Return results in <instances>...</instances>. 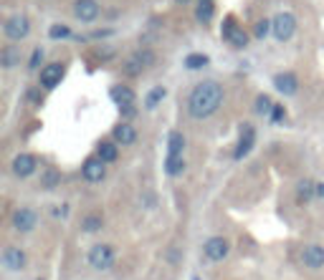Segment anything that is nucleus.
<instances>
[{
	"mask_svg": "<svg viewBox=\"0 0 324 280\" xmlns=\"http://www.w3.org/2000/svg\"><path fill=\"white\" fill-rule=\"evenodd\" d=\"M223 104V86L218 81H200L188 99V114L193 119H210Z\"/></svg>",
	"mask_w": 324,
	"mask_h": 280,
	"instance_id": "nucleus-1",
	"label": "nucleus"
},
{
	"mask_svg": "<svg viewBox=\"0 0 324 280\" xmlns=\"http://www.w3.org/2000/svg\"><path fill=\"white\" fill-rule=\"evenodd\" d=\"M203 255L210 260V262H223L228 255H231V240L223 237V235H213L203 242Z\"/></svg>",
	"mask_w": 324,
	"mask_h": 280,
	"instance_id": "nucleus-2",
	"label": "nucleus"
},
{
	"mask_svg": "<svg viewBox=\"0 0 324 280\" xmlns=\"http://www.w3.org/2000/svg\"><path fill=\"white\" fill-rule=\"evenodd\" d=\"M86 260H89V265H91L94 270H99V272H101V270H109V267L114 265V247L106 245V242L91 245Z\"/></svg>",
	"mask_w": 324,
	"mask_h": 280,
	"instance_id": "nucleus-3",
	"label": "nucleus"
},
{
	"mask_svg": "<svg viewBox=\"0 0 324 280\" xmlns=\"http://www.w3.org/2000/svg\"><path fill=\"white\" fill-rule=\"evenodd\" d=\"M271 33L276 36V41H289V38L296 33V18H294L289 11L279 13V16L271 21Z\"/></svg>",
	"mask_w": 324,
	"mask_h": 280,
	"instance_id": "nucleus-4",
	"label": "nucleus"
},
{
	"mask_svg": "<svg viewBox=\"0 0 324 280\" xmlns=\"http://www.w3.org/2000/svg\"><path fill=\"white\" fill-rule=\"evenodd\" d=\"M3 33H6L8 41H23V38L31 33V21H28L23 13L11 16V18L6 21V26H3Z\"/></svg>",
	"mask_w": 324,
	"mask_h": 280,
	"instance_id": "nucleus-5",
	"label": "nucleus"
},
{
	"mask_svg": "<svg viewBox=\"0 0 324 280\" xmlns=\"http://www.w3.org/2000/svg\"><path fill=\"white\" fill-rule=\"evenodd\" d=\"M11 225H13L16 232H31V230H36V225H38V215H36V209H31V207H18V209L13 212V217H11Z\"/></svg>",
	"mask_w": 324,
	"mask_h": 280,
	"instance_id": "nucleus-6",
	"label": "nucleus"
},
{
	"mask_svg": "<svg viewBox=\"0 0 324 280\" xmlns=\"http://www.w3.org/2000/svg\"><path fill=\"white\" fill-rule=\"evenodd\" d=\"M0 260H3V267L11 270V272H21V270L26 267V262H28L26 252H23L21 247H16V245H8V247L3 250V255H0Z\"/></svg>",
	"mask_w": 324,
	"mask_h": 280,
	"instance_id": "nucleus-7",
	"label": "nucleus"
},
{
	"mask_svg": "<svg viewBox=\"0 0 324 280\" xmlns=\"http://www.w3.org/2000/svg\"><path fill=\"white\" fill-rule=\"evenodd\" d=\"M81 177H84L86 182H91V184L101 182V179L106 177V162L99 159V157H89V159L84 162V167H81Z\"/></svg>",
	"mask_w": 324,
	"mask_h": 280,
	"instance_id": "nucleus-8",
	"label": "nucleus"
},
{
	"mask_svg": "<svg viewBox=\"0 0 324 280\" xmlns=\"http://www.w3.org/2000/svg\"><path fill=\"white\" fill-rule=\"evenodd\" d=\"M99 13H101V8H99L96 0H76L74 3V16L81 23H94L99 18Z\"/></svg>",
	"mask_w": 324,
	"mask_h": 280,
	"instance_id": "nucleus-9",
	"label": "nucleus"
},
{
	"mask_svg": "<svg viewBox=\"0 0 324 280\" xmlns=\"http://www.w3.org/2000/svg\"><path fill=\"white\" fill-rule=\"evenodd\" d=\"M301 265L309 270H321L324 267V247L321 245H306L301 250Z\"/></svg>",
	"mask_w": 324,
	"mask_h": 280,
	"instance_id": "nucleus-10",
	"label": "nucleus"
},
{
	"mask_svg": "<svg viewBox=\"0 0 324 280\" xmlns=\"http://www.w3.org/2000/svg\"><path fill=\"white\" fill-rule=\"evenodd\" d=\"M36 167H38V159H36L33 154H28V152H23V154H18V157L13 159V174L21 177V179L31 177V174L36 172Z\"/></svg>",
	"mask_w": 324,
	"mask_h": 280,
	"instance_id": "nucleus-11",
	"label": "nucleus"
},
{
	"mask_svg": "<svg viewBox=\"0 0 324 280\" xmlns=\"http://www.w3.org/2000/svg\"><path fill=\"white\" fill-rule=\"evenodd\" d=\"M64 79V66L61 63H48L41 68V86L43 89H56Z\"/></svg>",
	"mask_w": 324,
	"mask_h": 280,
	"instance_id": "nucleus-12",
	"label": "nucleus"
},
{
	"mask_svg": "<svg viewBox=\"0 0 324 280\" xmlns=\"http://www.w3.org/2000/svg\"><path fill=\"white\" fill-rule=\"evenodd\" d=\"M253 142H256V131H253V126H251V124H243V129H241V139H238L236 152H233V159H243V157L251 152Z\"/></svg>",
	"mask_w": 324,
	"mask_h": 280,
	"instance_id": "nucleus-13",
	"label": "nucleus"
},
{
	"mask_svg": "<svg viewBox=\"0 0 324 280\" xmlns=\"http://www.w3.org/2000/svg\"><path fill=\"white\" fill-rule=\"evenodd\" d=\"M274 86H276V91L279 94H284V96H294L296 91H299V81H296V76L294 74H276L274 76Z\"/></svg>",
	"mask_w": 324,
	"mask_h": 280,
	"instance_id": "nucleus-14",
	"label": "nucleus"
},
{
	"mask_svg": "<svg viewBox=\"0 0 324 280\" xmlns=\"http://www.w3.org/2000/svg\"><path fill=\"white\" fill-rule=\"evenodd\" d=\"M112 136H114V142H117V144L129 147V144H134V142H137V129H134L129 121H122V124H117V126H114Z\"/></svg>",
	"mask_w": 324,
	"mask_h": 280,
	"instance_id": "nucleus-15",
	"label": "nucleus"
},
{
	"mask_svg": "<svg viewBox=\"0 0 324 280\" xmlns=\"http://www.w3.org/2000/svg\"><path fill=\"white\" fill-rule=\"evenodd\" d=\"M109 96H112V101L117 104V106H129V104H134V91L129 89V86H112L109 89Z\"/></svg>",
	"mask_w": 324,
	"mask_h": 280,
	"instance_id": "nucleus-16",
	"label": "nucleus"
},
{
	"mask_svg": "<svg viewBox=\"0 0 324 280\" xmlns=\"http://www.w3.org/2000/svg\"><path fill=\"white\" fill-rule=\"evenodd\" d=\"M101 227H104V217H101L99 212H89V215L81 217V232L94 235V232H99Z\"/></svg>",
	"mask_w": 324,
	"mask_h": 280,
	"instance_id": "nucleus-17",
	"label": "nucleus"
},
{
	"mask_svg": "<svg viewBox=\"0 0 324 280\" xmlns=\"http://www.w3.org/2000/svg\"><path fill=\"white\" fill-rule=\"evenodd\" d=\"M96 157L104 159L106 164L117 162V157H119V144H117V142H101V144L96 147Z\"/></svg>",
	"mask_w": 324,
	"mask_h": 280,
	"instance_id": "nucleus-18",
	"label": "nucleus"
},
{
	"mask_svg": "<svg viewBox=\"0 0 324 280\" xmlns=\"http://www.w3.org/2000/svg\"><path fill=\"white\" fill-rule=\"evenodd\" d=\"M183 152H185V136H183V131H170V136H168V154L183 157Z\"/></svg>",
	"mask_w": 324,
	"mask_h": 280,
	"instance_id": "nucleus-19",
	"label": "nucleus"
},
{
	"mask_svg": "<svg viewBox=\"0 0 324 280\" xmlns=\"http://www.w3.org/2000/svg\"><path fill=\"white\" fill-rule=\"evenodd\" d=\"M296 197H299V202H309L311 197H316V182L301 179V182L296 184Z\"/></svg>",
	"mask_w": 324,
	"mask_h": 280,
	"instance_id": "nucleus-20",
	"label": "nucleus"
},
{
	"mask_svg": "<svg viewBox=\"0 0 324 280\" xmlns=\"http://www.w3.org/2000/svg\"><path fill=\"white\" fill-rule=\"evenodd\" d=\"M165 172H168L170 177H180V174L185 172V159L168 154V159H165Z\"/></svg>",
	"mask_w": 324,
	"mask_h": 280,
	"instance_id": "nucleus-21",
	"label": "nucleus"
},
{
	"mask_svg": "<svg viewBox=\"0 0 324 280\" xmlns=\"http://www.w3.org/2000/svg\"><path fill=\"white\" fill-rule=\"evenodd\" d=\"M59 184H61V172L53 169V167H48V169L41 174V187H43V189H56Z\"/></svg>",
	"mask_w": 324,
	"mask_h": 280,
	"instance_id": "nucleus-22",
	"label": "nucleus"
},
{
	"mask_svg": "<svg viewBox=\"0 0 324 280\" xmlns=\"http://www.w3.org/2000/svg\"><path fill=\"white\" fill-rule=\"evenodd\" d=\"M198 21L200 23H210L213 21V13H215V6H213V0H200V6H198Z\"/></svg>",
	"mask_w": 324,
	"mask_h": 280,
	"instance_id": "nucleus-23",
	"label": "nucleus"
},
{
	"mask_svg": "<svg viewBox=\"0 0 324 280\" xmlns=\"http://www.w3.org/2000/svg\"><path fill=\"white\" fill-rule=\"evenodd\" d=\"M168 96V91H165V86H154L149 94H147V99H144V109H157V104Z\"/></svg>",
	"mask_w": 324,
	"mask_h": 280,
	"instance_id": "nucleus-24",
	"label": "nucleus"
},
{
	"mask_svg": "<svg viewBox=\"0 0 324 280\" xmlns=\"http://www.w3.org/2000/svg\"><path fill=\"white\" fill-rule=\"evenodd\" d=\"M18 61H21V53L13 46H8L3 53H0V66H3V68H13Z\"/></svg>",
	"mask_w": 324,
	"mask_h": 280,
	"instance_id": "nucleus-25",
	"label": "nucleus"
},
{
	"mask_svg": "<svg viewBox=\"0 0 324 280\" xmlns=\"http://www.w3.org/2000/svg\"><path fill=\"white\" fill-rule=\"evenodd\" d=\"M122 71L127 74V76H139L142 71H144V63L137 58V56H129L127 61H124V66H122Z\"/></svg>",
	"mask_w": 324,
	"mask_h": 280,
	"instance_id": "nucleus-26",
	"label": "nucleus"
},
{
	"mask_svg": "<svg viewBox=\"0 0 324 280\" xmlns=\"http://www.w3.org/2000/svg\"><path fill=\"white\" fill-rule=\"evenodd\" d=\"M205 66H208V56L205 53H190L185 58V68H190V71H198V68H205Z\"/></svg>",
	"mask_w": 324,
	"mask_h": 280,
	"instance_id": "nucleus-27",
	"label": "nucleus"
},
{
	"mask_svg": "<svg viewBox=\"0 0 324 280\" xmlns=\"http://www.w3.org/2000/svg\"><path fill=\"white\" fill-rule=\"evenodd\" d=\"M48 38H53V41L71 38V28H69V26H64V23H53V26L48 28Z\"/></svg>",
	"mask_w": 324,
	"mask_h": 280,
	"instance_id": "nucleus-28",
	"label": "nucleus"
},
{
	"mask_svg": "<svg viewBox=\"0 0 324 280\" xmlns=\"http://www.w3.org/2000/svg\"><path fill=\"white\" fill-rule=\"evenodd\" d=\"M226 41H228L231 46H236V48H243V46L248 43V36H246V31H243V28H238V26H236Z\"/></svg>",
	"mask_w": 324,
	"mask_h": 280,
	"instance_id": "nucleus-29",
	"label": "nucleus"
},
{
	"mask_svg": "<svg viewBox=\"0 0 324 280\" xmlns=\"http://www.w3.org/2000/svg\"><path fill=\"white\" fill-rule=\"evenodd\" d=\"M271 109H274V101H271L266 94H261V96L256 99V104H253V111H256V114H261V116H268V114H271Z\"/></svg>",
	"mask_w": 324,
	"mask_h": 280,
	"instance_id": "nucleus-30",
	"label": "nucleus"
},
{
	"mask_svg": "<svg viewBox=\"0 0 324 280\" xmlns=\"http://www.w3.org/2000/svg\"><path fill=\"white\" fill-rule=\"evenodd\" d=\"M268 33H271V21L263 18V21H258V23L253 26V36H256V38H266Z\"/></svg>",
	"mask_w": 324,
	"mask_h": 280,
	"instance_id": "nucleus-31",
	"label": "nucleus"
},
{
	"mask_svg": "<svg viewBox=\"0 0 324 280\" xmlns=\"http://www.w3.org/2000/svg\"><path fill=\"white\" fill-rule=\"evenodd\" d=\"M43 56H46V51H43V48H36V51L31 53V58H28V68H31V71H36V68L41 66Z\"/></svg>",
	"mask_w": 324,
	"mask_h": 280,
	"instance_id": "nucleus-32",
	"label": "nucleus"
},
{
	"mask_svg": "<svg viewBox=\"0 0 324 280\" xmlns=\"http://www.w3.org/2000/svg\"><path fill=\"white\" fill-rule=\"evenodd\" d=\"M284 116H286V109H284L281 104H274V109H271L268 119H271L274 124H279V121H284Z\"/></svg>",
	"mask_w": 324,
	"mask_h": 280,
	"instance_id": "nucleus-33",
	"label": "nucleus"
},
{
	"mask_svg": "<svg viewBox=\"0 0 324 280\" xmlns=\"http://www.w3.org/2000/svg\"><path fill=\"white\" fill-rule=\"evenodd\" d=\"M134 56H137V58H139V61H142V63H144V68H147V66H152V63H154V53H152V51H147V48H144V51H137V53H134Z\"/></svg>",
	"mask_w": 324,
	"mask_h": 280,
	"instance_id": "nucleus-34",
	"label": "nucleus"
},
{
	"mask_svg": "<svg viewBox=\"0 0 324 280\" xmlns=\"http://www.w3.org/2000/svg\"><path fill=\"white\" fill-rule=\"evenodd\" d=\"M119 114H122V119H134V116H137V109H134V104L119 106Z\"/></svg>",
	"mask_w": 324,
	"mask_h": 280,
	"instance_id": "nucleus-35",
	"label": "nucleus"
},
{
	"mask_svg": "<svg viewBox=\"0 0 324 280\" xmlns=\"http://www.w3.org/2000/svg\"><path fill=\"white\" fill-rule=\"evenodd\" d=\"M233 28H236V21H233V18H226V23H223V28H221V33H223V38H228Z\"/></svg>",
	"mask_w": 324,
	"mask_h": 280,
	"instance_id": "nucleus-36",
	"label": "nucleus"
},
{
	"mask_svg": "<svg viewBox=\"0 0 324 280\" xmlns=\"http://www.w3.org/2000/svg\"><path fill=\"white\" fill-rule=\"evenodd\" d=\"M316 197L324 199V182H316Z\"/></svg>",
	"mask_w": 324,
	"mask_h": 280,
	"instance_id": "nucleus-37",
	"label": "nucleus"
},
{
	"mask_svg": "<svg viewBox=\"0 0 324 280\" xmlns=\"http://www.w3.org/2000/svg\"><path fill=\"white\" fill-rule=\"evenodd\" d=\"M175 3H190V0H175Z\"/></svg>",
	"mask_w": 324,
	"mask_h": 280,
	"instance_id": "nucleus-38",
	"label": "nucleus"
},
{
	"mask_svg": "<svg viewBox=\"0 0 324 280\" xmlns=\"http://www.w3.org/2000/svg\"><path fill=\"white\" fill-rule=\"evenodd\" d=\"M38 280H41V277H38Z\"/></svg>",
	"mask_w": 324,
	"mask_h": 280,
	"instance_id": "nucleus-39",
	"label": "nucleus"
}]
</instances>
